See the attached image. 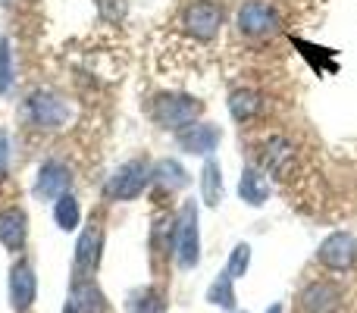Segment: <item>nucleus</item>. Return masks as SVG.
Segmentation results:
<instances>
[{
	"instance_id": "obj_4",
	"label": "nucleus",
	"mask_w": 357,
	"mask_h": 313,
	"mask_svg": "<svg viewBox=\"0 0 357 313\" xmlns=\"http://www.w3.org/2000/svg\"><path fill=\"white\" fill-rule=\"evenodd\" d=\"M148 178H151V172H148V166H144L142 160L123 163L110 176V182H107V194L116 197V201H132V197H138L144 191Z\"/></svg>"
},
{
	"instance_id": "obj_1",
	"label": "nucleus",
	"mask_w": 357,
	"mask_h": 313,
	"mask_svg": "<svg viewBox=\"0 0 357 313\" xmlns=\"http://www.w3.org/2000/svg\"><path fill=\"white\" fill-rule=\"evenodd\" d=\"M151 113H154V119L163 125V129L178 132L197 119L201 100L185 98V94H160V98L154 100V107H151Z\"/></svg>"
},
{
	"instance_id": "obj_20",
	"label": "nucleus",
	"mask_w": 357,
	"mask_h": 313,
	"mask_svg": "<svg viewBox=\"0 0 357 313\" xmlns=\"http://www.w3.org/2000/svg\"><path fill=\"white\" fill-rule=\"evenodd\" d=\"M207 301L216 304V307H226V310L235 307V291H232V276H229V273L216 276V282L207 289Z\"/></svg>"
},
{
	"instance_id": "obj_2",
	"label": "nucleus",
	"mask_w": 357,
	"mask_h": 313,
	"mask_svg": "<svg viewBox=\"0 0 357 313\" xmlns=\"http://www.w3.org/2000/svg\"><path fill=\"white\" fill-rule=\"evenodd\" d=\"M176 260L182 270H195L201 260V238H197V207L185 204L178 213V226H176Z\"/></svg>"
},
{
	"instance_id": "obj_10",
	"label": "nucleus",
	"mask_w": 357,
	"mask_h": 313,
	"mask_svg": "<svg viewBox=\"0 0 357 313\" xmlns=\"http://www.w3.org/2000/svg\"><path fill=\"white\" fill-rule=\"evenodd\" d=\"M35 291H38L35 270H31L25 260H19V264L10 270V301H13V307H16V310L31 307V301H35Z\"/></svg>"
},
{
	"instance_id": "obj_19",
	"label": "nucleus",
	"mask_w": 357,
	"mask_h": 313,
	"mask_svg": "<svg viewBox=\"0 0 357 313\" xmlns=\"http://www.w3.org/2000/svg\"><path fill=\"white\" fill-rule=\"evenodd\" d=\"M154 178H157V185H163V188H169V191L188 185V172H185L176 160H160L154 169Z\"/></svg>"
},
{
	"instance_id": "obj_15",
	"label": "nucleus",
	"mask_w": 357,
	"mask_h": 313,
	"mask_svg": "<svg viewBox=\"0 0 357 313\" xmlns=\"http://www.w3.org/2000/svg\"><path fill=\"white\" fill-rule=\"evenodd\" d=\"M178 144L188 154H210L220 144V129L216 125H188L185 132H178Z\"/></svg>"
},
{
	"instance_id": "obj_5",
	"label": "nucleus",
	"mask_w": 357,
	"mask_h": 313,
	"mask_svg": "<svg viewBox=\"0 0 357 313\" xmlns=\"http://www.w3.org/2000/svg\"><path fill=\"white\" fill-rule=\"evenodd\" d=\"M257 160H260V169L270 172L276 178H285L295 166V144L289 142L285 135H270L257 151Z\"/></svg>"
},
{
	"instance_id": "obj_25",
	"label": "nucleus",
	"mask_w": 357,
	"mask_h": 313,
	"mask_svg": "<svg viewBox=\"0 0 357 313\" xmlns=\"http://www.w3.org/2000/svg\"><path fill=\"white\" fill-rule=\"evenodd\" d=\"M100 6H104V16L110 22H119L126 13V0H100Z\"/></svg>"
},
{
	"instance_id": "obj_21",
	"label": "nucleus",
	"mask_w": 357,
	"mask_h": 313,
	"mask_svg": "<svg viewBox=\"0 0 357 313\" xmlns=\"http://www.w3.org/2000/svg\"><path fill=\"white\" fill-rule=\"evenodd\" d=\"M54 220L63 232H73V229L79 226V204H75V197L63 194L60 201L54 204Z\"/></svg>"
},
{
	"instance_id": "obj_16",
	"label": "nucleus",
	"mask_w": 357,
	"mask_h": 313,
	"mask_svg": "<svg viewBox=\"0 0 357 313\" xmlns=\"http://www.w3.org/2000/svg\"><path fill=\"white\" fill-rule=\"evenodd\" d=\"M25 213L19 207H10L0 213V241H3L10 251H19L25 245Z\"/></svg>"
},
{
	"instance_id": "obj_24",
	"label": "nucleus",
	"mask_w": 357,
	"mask_h": 313,
	"mask_svg": "<svg viewBox=\"0 0 357 313\" xmlns=\"http://www.w3.org/2000/svg\"><path fill=\"white\" fill-rule=\"evenodd\" d=\"M13 85V54H10V41L0 38V94H6Z\"/></svg>"
},
{
	"instance_id": "obj_6",
	"label": "nucleus",
	"mask_w": 357,
	"mask_h": 313,
	"mask_svg": "<svg viewBox=\"0 0 357 313\" xmlns=\"http://www.w3.org/2000/svg\"><path fill=\"white\" fill-rule=\"evenodd\" d=\"M317 260L329 270H348V266L357 260V241L348 232H333L317 251Z\"/></svg>"
},
{
	"instance_id": "obj_7",
	"label": "nucleus",
	"mask_w": 357,
	"mask_h": 313,
	"mask_svg": "<svg viewBox=\"0 0 357 313\" xmlns=\"http://www.w3.org/2000/svg\"><path fill=\"white\" fill-rule=\"evenodd\" d=\"M279 25V16L276 10H273L266 0H251V3H245L238 10V29L241 35H270L273 29Z\"/></svg>"
},
{
	"instance_id": "obj_9",
	"label": "nucleus",
	"mask_w": 357,
	"mask_h": 313,
	"mask_svg": "<svg viewBox=\"0 0 357 313\" xmlns=\"http://www.w3.org/2000/svg\"><path fill=\"white\" fill-rule=\"evenodd\" d=\"M69 185V172L60 160H47V163L38 169V178H35V194L41 201H60L63 191Z\"/></svg>"
},
{
	"instance_id": "obj_14",
	"label": "nucleus",
	"mask_w": 357,
	"mask_h": 313,
	"mask_svg": "<svg viewBox=\"0 0 357 313\" xmlns=\"http://www.w3.org/2000/svg\"><path fill=\"white\" fill-rule=\"evenodd\" d=\"M104 307V298H100L98 285L91 282V279H82V282L73 285V291H69V301L63 313H98Z\"/></svg>"
},
{
	"instance_id": "obj_3",
	"label": "nucleus",
	"mask_w": 357,
	"mask_h": 313,
	"mask_svg": "<svg viewBox=\"0 0 357 313\" xmlns=\"http://www.w3.org/2000/svg\"><path fill=\"white\" fill-rule=\"evenodd\" d=\"M182 25L188 35L201 38V41H210L222 25V6H216L213 0H195V3L185 6Z\"/></svg>"
},
{
	"instance_id": "obj_22",
	"label": "nucleus",
	"mask_w": 357,
	"mask_h": 313,
	"mask_svg": "<svg viewBox=\"0 0 357 313\" xmlns=\"http://www.w3.org/2000/svg\"><path fill=\"white\" fill-rule=\"evenodd\" d=\"M248 266H251V245H235V251H232V257H229V266H226V273L232 279H241L248 273Z\"/></svg>"
},
{
	"instance_id": "obj_23",
	"label": "nucleus",
	"mask_w": 357,
	"mask_h": 313,
	"mask_svg": "<svg viewBox=\"0 0 357 313\" xmlns=\"http://www.w3.org/2000/svg\"><path fill=\"white\" fill-rule=\"evenodd\" d=\"M132 313H163V298L154 289H144L132 298Z\"/></svg>"
},
{
	"instance_id": "obj_8",
	"label": "nucleus",
	"mask_w": 357,
	"mask_h": 313,
	"mask_svg": "<svg viewBox=\"0 0 357 313\" xmlns=\"http://www.w3.org/2000/svg\"><path fill=\"white\" fill-rule=\"evenodd\" d=\"M29 116H31V123L41 125V129H56V125L66 119V104L50 91H38L29 98Z\"/></svg>"
},
{
	"instance_id": "obj_17",
	"label": "nucleus",
	"mask_w": 357,
	"mask_h": 313,
	"mask_svg": "<svg viewBox=\"0 0 357 313\" xmlns=\"http://www.w3.org/2000/svg\"><path fill=\"white\" fill-rule=\"evenodd\" d=\"M260 110H264V98H260L257 91H251V88L232 91V98H229V113H232L238 123H245V119H254Z\"/></svg>"
},
{
	"instance_id": "obj_11",
	"label": "nucleus",
	"mask_w": 357,
	"mask_h": 313,
	"mask_svg": "<svg viewBox=\"0 0 357 313\" xmlns=\"http://www.w3.org/2000/svg\"><path fill=\"white\" fill-rule=\"evenodd\" d=\"M301 304L307 313H335L342 304V291L333 282H314L301 291Z\"/></svg>"
},
{
	"instance_id": "obj_18",
	"label": "nucleus",
	"mask_w": 357,
	"mask_h": 313,
	"mask_svg": "<svg viewBox=\"0 0 357 313\" xmlns=\"http://www.w3.org/2000/svg\"><path fill=\"white\" fill-rule=\"evenodd\" d=\"M201 194H204V204H207V207H220V201H222V172H220V163H216L213 157H210L201 169Z\"/></svg>"
},
{
	"instance_id": "obj_12",
	"label": "nucleus",
	"mask_w": 357,
	"mask_h": 313,
	"mask_svg": "<svg viewBox=\"0 0 357 313\" xmlns=\"http://www.w3.org/2000/svg\"><path fill=\"white\" fill-rule=\"evenodd\" d=\"M238 194H241V201L251 204V207H264L266 197H270V178L264 176V169L248 166L238 178Z\"/></svg>"
},
{
	"instance_id": "obj_13",
	"label": "nucleus",
	"mask_w": 357,
	"mask_h": 313,
	"mask_svg": "<svg viewBox=\"0 0 357 313\" xmlns=\"http://www.w3.org/2000/svg\"><path fill=\"white\" fill-rule=\"evenodd\" d=\"M100 247H104V235H100L98 222H91L85 229V235L79 238V245H75V266L85 273H94V266L100 264Z\"/></svg>"
},
{
	"instance_id": "obj_26",
	"label": "nucleus",
	"mask_w": 357,
	"mask_h": 313,
	"mask_svg": "<svg viewBox=\"0 0 357 313\" xmlns=\"http://www.w3.org/2000/svg\"><path fill=\"white\" fill-rule=\"evenodd\" d=\"M6 157H10V138L0 129V172H3V166H6Z\"/></svg>"
},
{
	"instance_id": "obj_27",
	"label": "nucleus",
	"mask_w": 357,
	"mask_h": 313,
	"mask_svg": "<svg viewBox=\"0 0 357 313\" xmlns=\"http://www.w3.org/2000/svg\"><path fill=\"white\" fill-rule=\"evenodd\" d=\"M266 313H282V304H273V307L266 310Z\"/></svg>"
}]
</instances>
